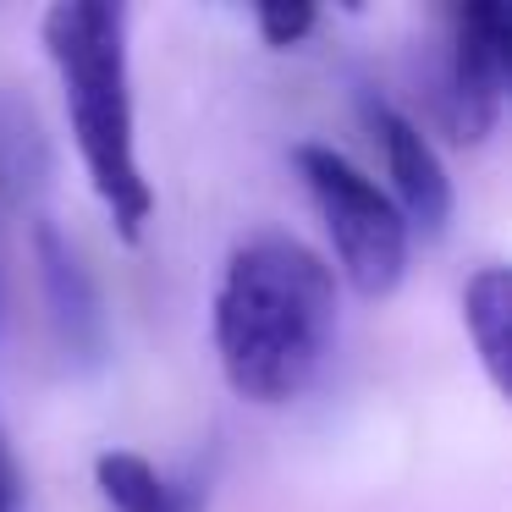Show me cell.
Listing matches in <instances>:
<instances>
[{"label": "cell", "mask_w": 512, "mask_h": 512, "mask_svg": "<svg viewBox=\"0 0 512 512\" xmlns=\"http://www.w3.org/2000/svg\"><path fill=\"white\" fill-rule=\"evenodd\" d=\"M336 336V276L298 237H254L215 287V353L243 402L281 408L314 375Z\"/></svg>", "instance_id": "cell-1"}, {"label": "cell", "mask_w": 512, "mask_h": 512, "mask_svg": "<svg viewBox=\"0 0 512 512\" xmlns=\"http://www.w3.org/2000/svg\"><path fill=\"white\" fill-rule=\"evenodd\" d=\"M45 56L61 78L67 122L78 138L94 199L105 204L116 237L138 243L155 215V188L138 166L133 138V72H127V12L111 0H56L39 23Z\"/></svg>", "instance_id": "cell-2"}, {"label": "cell", "mask_w": 512, "mask_h": 512, "mask_svg": "<svg viewBox=\"0 0 512 512\" xmlns=\"http://www.w3.org/2000/svg\"><path fill=\"white\" fill-rule=\"evenodd\" d=\"M298 177L325 221L347 287L358 298H391L408 270V226H402L391 193H380L331 144H298Z\"/></svg>", "instance_id": "cell-3"}, {"label": "cell", "mask_w": 512, "mask_h": 512, "mask_svg": "<svg viewBox=\"0 0 512 512\" xmlns=\"http://www.w3.org/2000/svg\"><path fill=\"white\" fill-rule=\"evenodd\" d=\"M512 78V17L496 0H468L452 12V56H446L441 122L457 144H479L501 122Z\"/></svg>", "instance_id": "cell-4"}, {"label": "cell", "mask_w": 512, "mask_h": 512, "mask_svg": "<svg viewBox=\"0 0 512 512\" xmlns=\"http://www.w3.org/2000/svg\"><path fill=\"white\" fill-rule=\"evenodd\" d=\"M369 122H375L380 155H386V177H391V188H397L391 204H397L402 226H419V232L441 237L446 221H452V177H446L430 133H424L413 116L391 111V105H375Z\"/></svg>", "instance_id": "cell-5"}, {"label": "cell", "mask_w": 512, "mask_h": 512, "mask_svg": "<svg viewBox=\"0 0 512 512\" xmlns=\"http://www.w3.org/2000/svg\"><path fill=\"white\" fill-rule=\"evenodd\" d=\"M34 254H39V270H45V292H50V314L61 325V342L72 353L94 358L100 353V298H94L89 270L78 265V254L61 243V232L50 221H39Z\"/></svg>", "instance_id": "cell-6"}, {"label": "cell", "mask_w": 512, "mask_h": 512, "mask_svg": "<svg viewBox=\"0 0 512 512\" xmlns=\"http://www.w3.org/2000/svg\"><path fill=\"white\" fill-rule=\"evenodd\" d=\"M94 485L111 512H204L210 485L199 479H171L144 452H100L94 457Z\"/></svg>", "instance_id": "cell-7"}, {"label": "cell", "mask_w": 512, "mask_h": 512, "mask_svg": "<svg viewBox=\"0 0 512 512\" xmlns=\"http://www.w3.org/2000/svg\"><path fill=\"white\" fill-rule=\"evenodd\" d=\"M507 320H512L507 270L479 265L463 287V325H468V342H474V353L496 391H507Z\"/></svg>", "instance_id": "cell-8"}, {"label": "cell", "mask_w": 512, "mask_h": 512, "mask_svg": "<svg viewBox=\"0 0 512 512\" xmlns=\"http://www.w3.org/2000/svg\"><path fill=\"white\" fill-rule=\"evenodd\" d=\"M254 23H259V39H265L270 50H287V45H303V39L314 34L320 12H314L309 0H270V6L254 12Z\"/></svg>", "instance_id": "cell-9"}, {"label": "cell", "mask_w": 512, "mask_h": 512, "mask_svg": "<svg viewBox=\"0 0 512 512\" xmlns=\"http://www.w3.org/2000/svg\"><path fill=\"white\" fill-rule=\"evenodd\" d=\"M17 507H23V468H17L12 441L0 430V512H17Z\"/></svg>", "instance_id": "cell-10"}]
</instances>
